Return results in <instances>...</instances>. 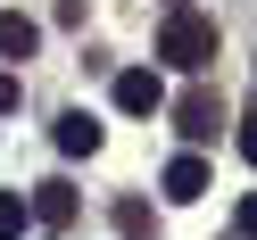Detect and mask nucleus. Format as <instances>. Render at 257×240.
<instances>
[{
    "mask_svg": "<svg viewBox=\"0 0 257 240\" xmlns=\"http://www.w3.org/2000/svg\"><path fill=\"white\" fill-rule=\"evenodd\" d=\"M216 124H224V100L207 83H191L183 100H174V133H183V141H216Z\"/></svg>",
    "mask_w": 257,
    "mask_h": 240,
    "instance_id": "nucleus-2",
    "label": "nucleus"
},
{
    "mask_svg": "<svg viewBox=\"0 0 257 240\" xmlns=\"http://www.w3.org/2000/svg\"><path fill=\"white\" fill-rule=\"evenodd\" d=\"M158 58L183 75H207L216 67V17H199V9H166V25H158Z\"/></svg>",
    "mask_w": 257,
    "mask_h": 240,
    "instance_id": "nucleus-1",
    "label": "nucleus"
},
{
    "mask_svg": "<svg viewBox=\"0 0 257 240\" xmlns=\"http://www.w3.org/2000/svg\"><path fill=\"white\" fill-rule=\"evenodd\" d=\"M232 232H240V240H257V199H240V215H232Z\"/></svg>",
    "mask_w": 257,
    "mask_h": 240,
    "instance_id": "nucleus-9",
    "label": "nucleus"
},
{
    "mask_svg": "<svg viewBox=\"0 0 257 240\" xmlns=\"http://www.w3.org/2000/svg\"><path fill=\"white\" fill-rule=\"evenodd\" d=\"M34 42H42V25H34V17L0 9V58H34Z\"/></svg>",
    "mask_w": 257,
    "mask_h": 240,
    "instance_id": "nucleus-4",
    "label": "nucleus"
},
{
    "mask_svg": "<svg viewBox=\"0 0 257 240\" xmlns=\"http://www.w3.org/2000/svg\"><path fill=\"white\" fill-rule=\"evenodd\" d=\"M9 108H17V75L0 67V116H9Z\"/></svg>",
    "mask_w": 257,
    "mask_h": 240,
    "instance_id": "nucleus-11",
    "label": "nucleus"
},
{
    "mask_svg": "<svg viewBox=\"0 0 257 240\" xmlns=\"http://www.w3.org/2000/svg\"><path fill=\"white\" fill-rule=\"evenodd\" d=\"M240 157L257 166V116H240Z\"/></svg>",
    "mask_w": 257,
    "mask_h": 240,
    "instance_id": "nucleus-10",
    "label": "nucleus"
},
{
    "mask_svg": "<svg viewBox=\"0 0 257 240\" xmlns=\"http://www.w3.org/2000/svg\"><path fill=\"white\" fill-rule=\"evenodd\" d=\"M58 149H67V157H91V149H100V124H91L83 108H75V116H58Z\"/></svg>",
    "mask_w": 257,
    "mask_h": 240,
    "instance_id": "nucleus-6",
    "label": "nucleus"
},
{
    "mask_svg": "<svg viewBox=\"0 0 257 240\" xmlns=\"http://www.w3.org/2000/svg\"><path fill=\"white\" fill-rule=\"evenodd\" d=\"M116 108L124 116H158V108H166V83H158L150 67H124L116 75Z\"/></svg>",
    "mask_w": 257,
    "mask_h": 240,
    "instance_id": "nucleus-3",
    "label": "nucleus"
},
{
    "mask_svg": "<svg viewBox=\"0 0 257 240\" xmlns=\"http://www.w3.org/2000/svg\"><path fill=\"white\" fill-rule=\"evenodd\" d=\"M199 190H207V166L199 157H174L166 166V199H199Z\"/></svg>",
    "mask_w": 257,
    "mask_h": 240,
    "instance_id": "nucleus-7",
    "label": "nucleus"
},
{
    "mask_svg": "<svg viewBox=\"0 0 257 240\" xmlns=\"http://www.w3.org/2000/svg\"><path fill=\"white\" fill-rule=\"evenodd\" d=\"M34 215L50 223V232H67V223H75V190H67V182H42V190H34Z\"/></svg>",
    "mask_w": 257,
    "mask_h": 240,
    "instance_id": "nucleus-5",
    "label": "nucleus"
},
{
    "mask_svg": "<svg viewBox=\"0 0 257 240\" xmlns=\"http://www.w3.org/2000/svg\"><path fill=\"white\" fill-rule=\"evenodd\" d=\"M25 223H42V215H34V199H25V190H0V240H17Z\"/></svg>",
    "mask_w": 257,
    "mask_h": 240,
    "instance_id": "nucleus-8",
    "label": "nucleus"
}]
</instances>
